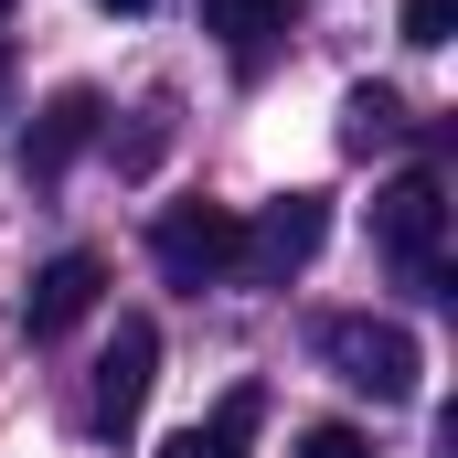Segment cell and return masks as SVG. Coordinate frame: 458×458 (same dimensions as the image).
I'll use <instances>...</instances> for the list:
<instances>
[{"mask_svg": "<svg viewBox=\"0 0 458 458\" xmlns=\"http://www.w3.org/2000/svg\"><path fill=\"white\" fill-rule=\"evenodd\" d=\"M373 245H384L416 288L448 299V267H437V245H448V192H437V171H405V182L373 192Z\"/></svg>", "mask_w": 458, "mask_h": 458, "instance_id": "2", "label": "cell"}, {"mask_svg": "<svg viewBox=\"0 0 458 458\" xmlns=\"http://www.w3.org/2000/svg\"><path fill=\"white\" fill-rule=\"evenodd\" d=\"M149 256H160L171 288H214V277H234V256H245V214H225V203H171L149 225Z\"/></svg>", "mask_w": 458, "mask_h": 458, "instance_id": "3", "label": "cell"}, {"mask_svg": "<svg viewBox=\"0 0 458 458\" xmlns=\"http://www.w3.org/2000/svg\"><path fill=\"white\" fill-rule=\"evenodd\" d=\"M320 234H331V192H277L256 225H245V277H299L310 256H320Z\"/></svg>", "mask_w": 458, "mask_h": 458, "instance_id": "4", "label": "cell"}, {"mask_svg": "<svg viewBox=\"0 0 458 458\" xmlns=\"http://www.w3.org/2000/svg\"><path fill=\"white\" fill-rule=\"evenodd\" d=\"M288 21H299V0H203V32H225V43H267Z\"/></svg>", "mask_w": 458, "mask_h": 458, "instance_id": "8", "label": "cell"}, {"mask_svg": "<svg viewBox=\"0 0 458 458\" xmlns=\"http://www.w3.org/2000/svg\"><path fill=\"white\" fill-rule=\"evenodd\" d=\"M97 11H149V0H97Z\"/></svg>", "mask_w": 458, "mask_h": 458, "instance_id": "14", "label": "cell"}, {"mask_svg": "<svg viewBox=\"0 0 458 458\" xmlns=\"http://www.w3.org/2000/svg\"><path fill=\"white\" fill-rule=\"evenodd\" d=\"M97 97H86V86H64V97H54V107L32 117V128H21V171H32V182H54V171H64V160H75V149H86V139H97Z\"/></svg>", "mask_w": 458, "mask_h": 458, "instance_id": "7", "label": "cell"}, {"mask_svg": "<svg viewBox=\"0 0 458 458\" xmlns=\"http://www.w3.org/2000/svg\"><path fill=\"white\" fill-rule=\"evenodd\" d=\"M0 107H11V54H0Z\"/></svg>", "mask_w": 458, "mask_h": 458, "instance_id": "13", "label": "cell"}, {"mask_svg": "<svg viewBox=\"0 0 458 458\" xmlns=\"http://www.w3.org/2000/svg\"><path fill=\"white\" fill-rule=\"evenodd\" d=\"M149 384H160V331H149V320H117V342L97 352V427H107V437L149 405Z\"/></svg>", "mask_w": 458, "mask_h": 458, "instance_id": "5", "label": "cell"}, {"mask_svg": "<svg viewBox=\"0 0 458 458\" xmlns=\"http://www.w3.org/2000/svg\"><path fill=\"white\" fill-rule=\"evenodd\" d=\"M352 128H342V139H352V149H373V139H394V128H405V107H394V97H384V86H352Z\"/></svg>", "mask_w": 458, "mask_h": 458, "instance_id": "9", "label": "cell"}, {"mask_svg": "<svg viewBox=\"0 0 458 458\" xmlns=\"http://www.w3.org/2000/svg\"><path fill=\"white\" fill-rule=\"evenodd\" d=\"M299 458H373V437H362V427H310Z\"/></svg>", "mask_w": 458, "mask_h": 458, "instance_id": "11", "label": "cell"}, {"mask_svg": "<svg viewBox=\"0 0 458 458\" xmlns=\"http://www.w3.org/2000/svg\"><path fill=\"white\" fill-rule=\"evenodd\" d=\"M448 32H458V0H405V43L416 54H437Z\"/></svg>", "mask_w": 458, "mask_h": 458, "instance_id": "10", "label": "cell"}, {"mask_svg": "<svg viewBox=\"0 0 458 458\" xmlns=\"http://www.w3.org/2000/svg\"><path fill=\"white\" fill-rule=\"evenodd\" d=\"M97 288H107V267H97L86 245H75V256H54V267L21 288V331H32V342H64V331L97 310Z\"/></svg>", "mask_w": 458, "mask_h": 458, "instance_id": "6", "label": "cell"}, {"mask_svg": "<svg viewBox=\"0 0 458 458\" xmlns=\"http://www.w3.org/2000/svg\"><path fill=\"white\" fill-rule=\"evenodd\" d=\"M160 458H245V448H234L225 427H182V437H171V448H160Z\"/></svg>", "mask_w": 458, "mask_h": 458, "instance_id": "12", "label": "cell"}, {"mask_svg": "<svg viewBox=\"0 0 458 458\" xmlns=\"http://www.w3.org/2000/svg\"><path fill=\"white\" fill-rule=\"evenodd\" d=\"M0 11H11V0H0Z\"/></svg>", "mask_w": 458, "mask_h": 458, "instance_id": "15", "label": "cell"}, {"mask_svg": "<svg viewBox=\"0 0 458 458\" xmlns=\"http://www.w3.org/2000/svg\"><path fill=\"white\" fill-rule=\"evenodd\" d=\"M320 362L342 373L352 394H373V405H405L416 394V373H427V352L405 320H373V310H342V320H320Z\"/></svg>", "mask_w": 458, "mask_h": 458, "instance_id": "1", "label": "cell"}]
</instances>
